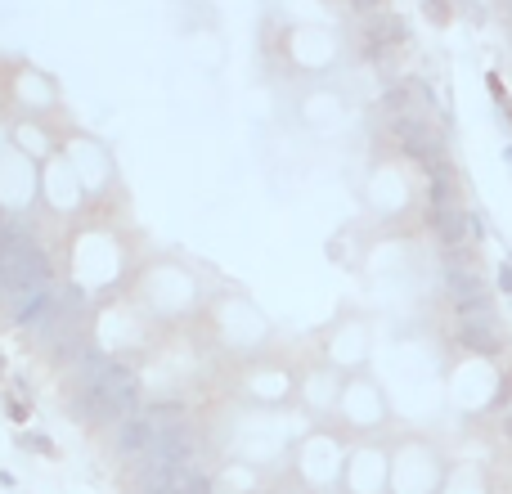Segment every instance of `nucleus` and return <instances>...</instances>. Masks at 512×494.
<instances>
[{"instance_id": "4468645a", "label": "nucleus", "mask_w": 512, "mask_h": 494, "mask_svg": "<svg viewBox=\"0 0 512 494\" xmlns=\"http://www.w3.org/2000/svg\"><path fill=\"white\" fill-rule=\"evenodd\" d=\"M0 81H5V99H9V117H59L68 113V99L63 86L32 59H18V54H0Z\"/></svg>"}, {"instance_id": "a878e982", "label": "nucleus", "mask_w": 512, "mask_h": 494, "mask_svg": "<svg viewBox=\"0 0 512 494\" xmlns=\"http://www.w3.org/2000/svg\"><path fill=\"white\" fill-rule=\"evenodd\" d=\"M423 9H427V18H432L436 27H445L454 18V0H423Z\"/></svg>"}, {"instance_id": "6ab92c4d", "label": "nucleus", "mask_w": 512, "mask_h": 494, "mask_svg": "<svg viewBox=\"0 0 512 494\" xmlns=\"http://www.w3.org/2000/svg\"><path fill=\"white\" fill-rule=\"evenodd\" d=\"M41 212V167L18 149L0 144V216L23 221Z\"/></svg>"}, {"instance_id": "2eb2a0df", "label": "nucleus", "mask_w": 512, "mask_h": 494, "mask_svg": "<svg viewBox=\"0 0 512 494\" xmlns=\"http://www.w3.org/2000/svg\"><path fill=\"white\" fill-rule=\"evenodd\" d=\"M319 360L333 364L337 373H360L373 364V346H378V333H373V315L355 306H342L324 328H319Z\"/></svg>"}, {"instance_id": "5701e85b", "label": "nucleus", "mask_w": 512, "mask_h": 494, "mask_svg": "<svg viewBox=\"0 0 512 494\" xmlns=\"http://www.w3.org/2000/svg\"><path fill=\"white\" fill-rule=\"evenodd\" d=\"M68 126H77V117L72 113H59V117H5V126H0V135H5L9 149H18L23 158H32L36 167H41L45 158H54L59 153V140Z\"/></svg>"}, {"instance_id": "423d86ee", "label": "nucleus", "mask_w": 512, "mask_h": 494, "mask_svg": "<svg viewBox=\"0 0 512 494\" xmlns=\"http://www.w3.org/2000/svg\"><path fill=\"white\" fill-rule=\"evenodd\" d=\"M194 333L212 346V355L221 360H248V355L265 351L274 342V324L261 306L239 288L207 292V306L198 310Z\"/></svg>"}, {"instance_id": "39448f33", "label": "nucleus", "mask_w": 512, "mask_h": 494, "mask_svg": "<svg viewBox=\"0 0 512 494\" xmlns=\"http://www.w3.org/2000/svg\"><path fill=\"white\" fill-rule=\"evenodd\" d=\"M59 153L72 167V176H77L81 194H86L90 221L131 225V194H126V180H122V167H117L113 149H108L95 131H86V126L77 122L63 131Z\"/></svg>"}, {"instance_id": "f257e3e1", "label": "nucleus", "mask_w": 512, "mask_h": 494, "mask_svg": "<svg viewBox=\"0 0 512 494\" xmlns=\"http://www.w3.org/2000/svg\"><path fill=\"white\" fill-rule=\"evenodd\" d=\"M54 391H59V409L72 427L99 441L113 423H122L126 414L144 405V387L135 364L108 360V355H86L72 369L54 373Z\"/></svg>"}, {"instance_id": "b1692460", "label": "nucleus", "mask_w": 512, "mask_h": 494, "mask_svg": "<svg viewBox=\"0 0 512 494\" xmlns=\"http://www.w3.org/2000/svg\"><path fill=\"white\" fill-rule=\"evenodd\" d=\"M355 45H360V59L364 63H378V68H387V63L400 59V54H405L414 41H409L405 18H400L396 9H382V14L360 18V23H355Z\"/></svg>"}, {"instance_id": "20e7f679", "label": "nucleus", "mask_w": 512, "mask_h": 494, "mask_svg": "<svg viewBox=\"0 0 512 494\" xmlns=\"http://www.w3.org/2000/svg\"><path fill=\"white\" fill-rule=\"evenodd\" d=\"M122 292L153 319V324L171 333V328L194 324L198 310L207 306V292L212 288H207L203 274H198L189 261H180V256H144Z\"/></svg>"}, {"instance_id": "aec40b11", "label": "nucleus", "mask_w": 512, "mask_h": 494, "mask_svg": "<svg viewBox=\"0 0 512 494\" xmlns=\"http://www.w3.org/2000/svg\"><path fill=\"white\" fill-rule=\"evenodd\" d=\"M337 494H391L387 441H378V436H360V441L346 445Z\"/></svg>"}, {"instance_id": "412c9836", "label": "nucleus", "mask_w": 512, "mask_h": 494, "mask_svg": "<svg viewBox=\"0 0 512 494\" xmlns=\"http://www.w3.org/2000/svg\"><path fill=\"white\" fill-rule=\"evenodd\" d=\"M450 396L463 414H481V409H504L508 387L499 382L495 360H472V355H463L459 369L450 373Z\"/></svg>"}, {"instance_id": "ddd939ff", "label": "nucleus", "mask_w": 512, "mask_h": 494, "mask_svg": "<svg viewBox=\"0 0 512 494\" xmlns=\"http://www.w3.org/2000/svg\"><path fill=\"white\" fill-rule=\"evenodd\" d=\"M391 418H396V409H391V400H387V387H382L369 369L346 373L342 391H337L333 427H342L351 441H360V436H382L391 427Z\"/></svg>"}, {"instance_id": "6e6552de", "label": "nucleus", "mask_w": 512, "mask_h": 494, "mask_svg": "<svg viewBox=\"0 0 512 494\" xmlns=\"http://www.w3.org/2000/svg\"><path fill=\"white\" fill-rule=\"evenodd\" d=\"M162 333H167V328L153 324L126 292H113V297L95 301V351L108 355V360L140 364L144 355L162 342Z\"/></svg>"}, {"instance_id": "4be33fe9", "label": "nucleus", "mask_w": 512, "mask_h": 494, "mask_svg": "<svg viewBox=\"0 0 512 494\" xmlns=\"http://www.w3.org/2000/svg\"><path fill=\"white\" fill-rule=\"evenodd\" d=\"M342 378H346V373H337L333 364H324L319 355L310 364H297V396H292V409H297L310 427H315V423H333Z\"/></svg>"}, {"instance_id": "1a4fd4ad", "label": "nucleus", "mask_w": 512, "mask_h": 494, "mask_svg": "<svg viewBox=\"0 0 512 494\" xmlns=\"http://www.w3.org/2000/svg\"><path fill=\"white\" fill-rule=\"evenodd\" d=\"M297 396V364L288 355L256 351L230 364V400L252 409H292Z\"/></svg>"}, {"instance_id": "9b49d317", "label": "nucleus", "mask_w": 512, "mask_h": 494, "mask_svg": "<svg viewBox=\"0 0 512 494\" xmlns=\"http://www.w3.org/2000/svg\"><path fill=\"white\" fill-rule=\"evenodd\" d=\"M450 310V342L459 355H472V360H499V355L512 346L508 319L499 310L495 292L490 297H472V301H454Z\"/></svg>"}, {"instance_id": "dca6fc26", "label": "nucleus", "mask_w": 512, "mask_h": 494, "mask_svg": "<svg viewBox=\"0 0 512 494\" xmlns=\"http://www.w3.org/2000/svg\"><path fill=\"white\" fill-rule=\"evenodd\" d=\"M414 162H405L400 153H382L369 162V180H364V198H369L373 216L378 221H400V216L414 207L418 185H414Z\"/></svg>"}, {"instance_id": "9d476101", "label": "nucleus", "mask_w": 512, "mask_h": 494, "mask_svg": "<svg viewBox=\"0 0 512 494\" xmlns=\"http://www.w3.org/2000/svg\"><path fill=\"white\" fill-rule=\"evenodd\" d=\"M351 436L333 423H315L292 441L288 463H292V486H301L306 494H333L337 477H342V459Z\"/></svg>"}, {"instance_id": "f8f14e48", "label": "nucleus", "mask_w": 512, "mask_h": 494, "mask_svg": "<svg viewBox=\"0 0 512 494\" xmlns=\"http://www.w3.org/2000/svg\"><path fill=\"white\" fill-rule=\"evenodd\" d=\"M387 472H391V494H441L450 477V459L432 436L405 432L387 445Z\"/></svg>"}, {"instance_id": "393cba45", "label": "nucleus", "mask_w": 512, "mask_h": 494, "mask_svg": "<svg viewBox=\"0 0 512 494\" xmlns=\"http://www.w3.org/2000/svg\"><path fill=\"white\" fill-rule=\"evenodd\" d=\"M441 494H490V481L477 463H459V468L450 463V477H445Z\"/></svg>"}, {"instance_id": "7ed1b4c3", "label": "nucleus", "mask_w": 512, "mask_h": 494, "mask_svg": "<svg viewBox=\"0 0 512 494\" xmlns=\"http://www.w3.org/2000/svg\"><path fill=\"white\" fill-rule=\"evenodd\" d=\"M14 337L23 355L41 360L50 373H63L77 360L95 355V301L72 283H54L41 297V306L18 324Z\"/></svg>"}, {"instance_id": "0eeeda50", "label": "nucleus", "mask_w": 512, "mask_h": 494, "mask_svg": "<svg viewBox=\"0 0 512 494\" xmlns=\"http://www.w3.org/2000/svg\"><path fill=\"white\" fill-rule=\"evenodd\" d=\"M261 45L274 72L292 81H319L342 63V36L324 23H283L270 36L261 32Z\"/></svg>"}, {"instance_id": "bb28decb", "label": "nucleus", "mask_w": 512, "mask_h": 494, "mask_svg": "<svg viewBox=\"0 0 512 494\" xmlns=\"http://www.w3.org/2000/svg\"><path fill=\"white\" fill-rule=\"evenodd\" d=\"M499 436L512 441V405H504V414H499Z\"/></svg>"}, {"instance_id": "cd10ccee", "label": "nucleus", "mask_w": 512, "mask_h": 494, "mask_svg": "<svg viewBox=\"0 0 512 494\" xmlns=\"http://www.w3.org/2000/svg\"><path fill=\"white\" fill-rule=\"evenodd\" d=\"M5 117H9V99H5V81H0V126H5Z\"/></svg>"}, {"instance_id": "f3484780", "label": "nucleus", "mask_w": 512, "mask_h": 494, "mask_svg": "<svg viewBox=\"0 0 512 494\" xmlns=\"http://www.w3.org/2000/svg\"><path fill=\"white\" fill-rule=\"evenodd\" d=\"M292 117L315 135H337V131L351 126L355 108H351V99H346V90L337 86V81L319 77V81H301L297 86V95H292Z\"/></svg>"}, {"instance_id": "a211bd4d", "label": "nucleus", "mask_w": 512, "mask_h": 494, "mask_svg": "<svg viewBox=\"0 0 512 494\" xmlns=\"http://www.w3.org/2000/svg\"><path fill=\"white\" fill-rule=\"evenodd\" d=\"M41 216L54 221L59 230H72V225H81L90 216L86 194H81L72 167L63 162V153H54V158L41 162Z\"/></svg>"}, {"instance_id": "f03ea898", "label": "nucleus", "mask_w": 512, "mask_h": 494, "mask_svg": "<svg viewBox=\"0 0 512 494\" xmlns=\"http://www.w3.org/2000/svg\"><path fill=\"white\" fill-rule=\"evenodd\" d=\"M140 261L144 256L131 225H108V221H90V216L81 225H72L59 247L63 283L86 292L90 301H104L113 292H122Z\"/></svg>"}]
</instances>
